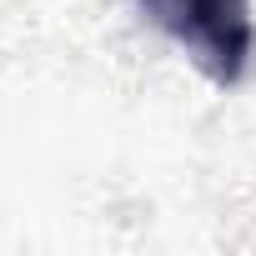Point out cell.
<instances>
[{
    "instance_id": "cell-1",
    "label": "cell",
    "mask_w": 256,
    "mask_h": 256,
    "mask_svg": "<svg viewBox=\"0 0 256 256\" xmlns=\"http://www.w3.org/2000/svg\"><path fill=\"white\" fill-rule=\"evenodd\" d=\"M141 16L216 86L246 80L256 60L251 0H136Z\"/></svg>"
}]
</instances>
